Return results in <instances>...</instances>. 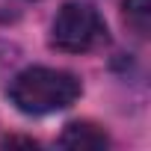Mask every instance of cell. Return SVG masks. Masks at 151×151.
Returning a JSON list of instances; mask_svg holds the SVG:
<instances>
[{"label": "cell", "mask_w": 151, "mask_h": 151, "mask_svg": "<svg viewBox=\"0 0 151 151\" xmlns=\"http://www.w3.org/2000/svg\"><path fill=\"white\" fill-rule=\"evenodd\" d=\"M80 92H83V86L71 71L45 68V65L18 71L6 89L9 101L27 116H47V113L68 110L80 98Z\"/></svg>", "instance_id": "obj_1"}, {"label": "cell", "mask_w": 151, "mask_h": 151, "mask_svg": "<svg viewBox=\"0 0 151 151\" xmlns=\"http://www.w3.org/2000/svg\"><path fill=\"white\" fill-rule=\"evenodd\" d=\"M107 39L104 18L86 3H62L50 24V45L65 53H89L107 45Z\"/></svg>", "instance_id": "obj_2"}, {"label": "cell", "mask_w": 151, "mask_h": 151, "mask_svg": "<svg viewBox=\"0 0 151 151\" xmlns=\"http://www.w3.org/2000/svg\"><path fill=\"white\" fill-rule=\"evenodd\" d=\"M62 148H83V151H95V148H107L110 136L104 127L92 124V122H68L62 136H59Z\"/></svg>", "instance_id": "obj_3"}, {"label": "cell", "mask_w": 151, "mask_h": 151, "mask_svg": "<svg viewBox=\"0 0 151 151\" xmlns=\"http://www.w3.org/2000/svg\"><path fill=\"white\" fill-rule=\"evenodd\" d=\"M122 18L139 39L148 36L151 27V0H122Z\"/></svg>", "instance_id": "obj_4"}]
</instances>
